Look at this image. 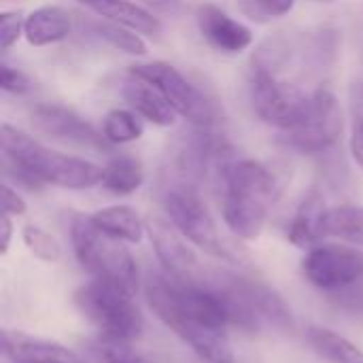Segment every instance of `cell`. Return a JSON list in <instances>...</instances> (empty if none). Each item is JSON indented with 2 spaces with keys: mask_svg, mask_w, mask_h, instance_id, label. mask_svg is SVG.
Wrapping results in <instances>:
<instances>
[{
  "mask_svg": "<svg viewBox=\"0 0 363 363\" xmlns=\"http://www.w3.org/2000/svg\"><path fill=\"white\" fill-rule=\"evenodd\" d=\"M79 2L91 9L94 13H98L100 17L128 26L136 30L138 34L157 36L162 32L160 19L136 2H130V0H79Z\"/></svg>",
  "mask_w": 363,
  "mask_h": 363,
  "instance_id": "cell-17",
  "label": "cell"
},
{
  "mask_svg": "<svg viewBox=\"0 0 363 363\" xmlns=\"http://www.w3.org/2000/svg\"><path fill=\"white\" fill-rule=\"evenodd\" d=\"M296 0H240L242 13H247L251 19H274L283 17L294 9Z\"/></svg>",
  "mask_w": 363,
  "mask_h": 363,
  "instance_id": "cell-28",
  "label": "cell"
},
{
  "mask_svg": "<svg viewBox=\"0 0 363 363\" xmlns=\"http://www.w3.org/2000/svg\"><path fill=\"white\" fill-rule=\"evenodd\" d=\"M145 2L157 11H164V13H174L181 6V0H145Z\"/></svg>",
  "mask_w": 363,
  "mask_h": 363,
  "instance_id": "cell-35",
  "label": "cell"
},
{
  "mask_svg": "<svg viewBox=\"0 0 363 363\" xmlns=\"http://www.w3.org/2000/svg\"><path fill=\"white\" fill-rule=\"evenodd\" d=\"M147 232L153 245V251L164 266V272L185 281H202L200 279V262L194 249L187 245L189 240L170 223L162 219H149Z\"/></svg>",
  "mask_w": 363,
  "mask_h": 363,
  "instance_id": "cell-12",
  "label": "cell"
},
{
  "mask_svg": "<svg viewBox=\"0 0 363 363\" xmlns=\"http://www.w3.org/2000/svg\"><path fill=\"white\" fill-rule=\"evenodd\" d=\"M134 296L115 283L91 279L74 291V304L100 332V340L132 342L145 330V317Z\"/></svg>",
  "mask_w": 363,
  "mask_h": 363,
  "instance_id": "cell-4",
  "label": "cell"
},
{
  "mask_svg": "<svg viewBox=\"0 0 363 363\" xmlns=\"http://www.w3.org/2000/svg\"><path fill=\"white\" fill-rule=\"evenodd\" d=\"M249 96L253 111L262 121L274 125L277 130H285L298 115L308 94H302L294 85L281 81L272 68L253 62L249 72Z\"/></svg>",
  "mask_w": 363,
  "mask_h": 363,
  "instance_id": "cell-9",
  "label": "cell"
},
{
  "mask_svg": "<svg viewBox=\"0 0 363 363\" xmlns=\"http://www.w3.org/2000/svg\"><path fill=\"white\" fill-rule=\"evenodd\" d=\"M70 240L77 262L94 279L115 283L132 294L138 291V268L128 251V242L102 232L91 217H74L70 223Z\"/></svg>",
  "mask_w": 363,
  "mask_h": 363,
  "instance_id": "cell-5",
  "label": "cell"
},
{
  "mask_svg": "<svg viewBox=\"0 0 363 363\" xmlns=\"http://www.w3.org/2000/svg\"><path fill=\"white\" fill-rule=\"evenodd\" d=\"M91 30L96 36H100L102 40H106L111 47L125 51L130 55H145L147 53V43L140 38V34H136V30L115 23V21H94Z\"/></svg>",
  "mask_w": 363,
  "mask_h": 363,
  "instance_id": "cell-25",
  "label": "cell"
},
{
  "mask_svg": "<svg viewBox=\"0 0 363 363\" xmlns=\"http://www.w3.org/2000/svg\"><path fill=\"white\" fill-rule=\"evenodd\" d=\"M0 143L6 174L26 187L55 185L64 189H89L102 185V168L98 164L53 151L9 123L0 130Z\"/></svg>",
  "mask_w": 363,
  "mask_h": 363,
  "instance_id": "cell-2",
  "label": "cell"
},
{
  "mask_svg": "<svg viewBox=\"0 0 363 363\" xmlns=\"http://www.w3.org/2000/svg\"><path fill=\"white\" fill-rule=\"evenodd\" d=\"M30 119L36 132L66 145L104 149V143H108L104 134H100L89 121H85L79 113L62 104H38L30 113Z\"/></svg>",
  "mask_w": 363,
  "mask_h": 363,
  "instance_id": "cell-11",
  "label": "cell"
},
{
  "mask_svg": "<svg viewBox=\"0 0 363 363\" xmlns=\"http://www.w3.org/2000/svg\"><path fill=\"white\" fill-rule=\"evenodd\" d=\"M221 183V215L228 230L242 240L257 238L277 198L274 174L257 160H234L223 164Z\"/></svg>",
  "mask_w": 363,
  "mask_h": 363,
  "instance_id": "cell-3",
  "label": "cell"
},
{
  "mask_svg": "<svg viewBox=\"0 0 363 363\" xmlns=\"http://www.w3.org/2000/svg\"><path fill=\"white\" fill-rule=\"evenodd\" d=\"M2 353L13 363H81L70 349L57 342L11 330L2 332Z\"/></svg>",
  "mask_w": 363,
  "mask_h": 363,
  "instance_id": "cell-15",
  "label": "cell"
},
{
  "mask_svg": "<svg viewBox=\"0 0 363 363\" xmlns=\"http://www.w3.org/2000/svg\"><path fill=\"white\" fill-rule=\"evenodd\" d=\"M91 221L106 232L108 236L123 240L128 245H138L147 232V225L143 223L140 215L132 206H106L91 215Z\"/></svg>",
  "mask_w": 363,
  "mask_h": 363,
  "instance_id": "cell-19",
  "label": "cell"
},
{
  "mask_svg": "<svg viewBox=\"0 0 363 363\" xmlns=\"http://www.w3.org/2000/svg\"><path fill=\"white\" fill-rule=\"evenodd\" d=\"M351 155L363 172V94L359 91L351 104Z\"/></svg>",
  "mask_w": 363,
  "mask_h": 363,
  "instance_id": "cell-31",
  "label": "cell"
},
{
  "mask_svg": "<svg viewBox=\"0 0 363 363\" xmlns=\"http://www.w3.org/2000/svg\"><path fill=\"white\" fill-rule=\"evenodd\" d=\"M123 98L132 106L134 113H138L143 119L151 121L153 125L168 128L177 121V111L166 100V96L147 79L136 77L130 72V79L123 85Z\"/></svg>",
  "mask_w": 363,
  "mask_h": 363,
  "instance_id": "cell-16",
  "label": "cell"
},
{
  "mask_svg": "<svg viewBox=\"0 0 363 363\" xmlns=\"http://www.w3.org/2000/svg\"><path fill=\"white\" fill-rule=\"evenodd\" d=\"M317 2H332V0H317Z\"/></svg>",
  "mask_w": 363,
  "mask_h": 363,
  "instance_id": "cell-36",
  "label": "cell"
},
{
  "mask_svg": "<svg viewBox=\"0 0 363 363\" xmlns=\"http://www.w3.org/2000/svg\"><path fill=\"white\" fill-rule=\"evenodd\" d=\"M145 294L155 317L202 362L234 363L228 338L230 315L213 285L160 272L149 277Z\"/></svg>",
  "mask_w": 363,
  "mask_h": 363,
  "instance_id": "cell-1",
  "label": "cell"
},
{
  "mask_svg": "<svg viewBox=\"0 0 363 363\" xmlns=\"http://www.w3.org/2000/svg\"><path fill=\"white\" fill-rule=\"evenodd\" d=\"M145 181V170L134 155H115L102 168V187L115 196H130L140 189Z\"/></svg>",
  "mask_w": 363,
  "mask_h": 363,
  "instance_id": "cell-22",
  "label": "cell"
},
{
  "mask_svg": "<svg viewBox=\"0 0 363 363\" xmlns=\"http://www.w3.org/2000/svg\"><path fill=\"white\" fill-rule=\"evenodd\" d=\"M330 302L340 308L342 313L355 315V317H363V274L357 277L355 281H351L349 285L328 294Z\"/></svg>",
  "mask_w": 363,
  "mask_h": 363,
  "instance_id": "cell-27",
  "label": "cell"
},
{
  "mask_svg": "<svg viewBox=\"0 0 363 363\" xmlns=\"http://www.w3.org/2000/svg\"><path fill=\"white\" fill-rule=\"evenodd\" d=\"M0 87L9 94H26L32 89V81L28 79L26 72L9 66V64H2L0 66Z\"/></svg>",
  "mask_w": 363,
  "mask_h": 363,
  "instance_id": "cell-32",
  "label": "cell"
},
{
  "mask_svg": "<svg viewBox=\"0 0 363 363\" xmlns=\"http://www.w3.org/2000/svg\"><path fill=\"white\" fill-rule=\"evenodd\" d=\"M302 272L311 285L332 294L363 274V251L347 245H317L308 249Z\"/></svg>",
  "mask_w": 363,
  "mask_h": 363,
  "instance_id": "cell-10",
  "label": "cell"
},
{
  "mask_svg": "<svg viewBox=\"0 0 363 363\" xmlns=\"http://www.w3.org/2000/svg\"><path fill=\"white\" fill-rule=\"evenodd\" d=\"M26 30V17L21 11H2L0 15V47L9 51Z\"/></svg>",
  "mask_w": 363,
  "mask_h": 363,
  "instance_id": "cell-30",
  "label": "cell"
},
{
  "mask_svg": "<svg viewBox=\"0 0 363 363\" xmlns=\"http://www.w3.org/2000/svg\"><path fill=\"white\" fill-rule=\"evenodd\" d=\"M26 202L23 198L17 194V189H13L11 185H2V215H9V217H19L26 213Z\"/></svg>",
  "mask_w": 363,
  "mask_h": 363,
  "instance_id": "cell-33",
  "label": "cell"
},
{
  "mask_svg": "<svg viewBox=\"0 0 363 363\" xmlns=\"http://www.w3.org/2000/svg\"><path fill=\"white\" fill-rule=\"evenodd\" d=\"M132 74L151 81L172 104V108L185 117L198 130H213L217 123V108L208 100V96L194 85L179 68L168 62H147L134 64L130 68Z\"/></svg>",
  "mask_w": 363,
  "mask_h": 363,
  "instance_id": "cell-8",
  "label": "cell"
},
{
  "mask_svg": "<svg viewBox=\"0 0 363 363\" xmlns=\"http://www.w3.org/2000/svg\"><path fill=\"white\" fill-rule=\"evenodd\" d=\"M98 357L100 363H151L143 355H138L130 347V342H113V340H100Z\"/></svg>",
  "mask_w": 363,
  "mask_h": 363,
  "instance_id": "cell-29",
  "label": "cell"
},
{
  "mask_svg": "<svg viewBox=\"0 0 363 363\" xmlns=\"http://www.w3.org/2000/svg\"><path fill=\"white\" fill-rule=\"evenodd\" d=\"M325 206L319 194H311L302 206L298 208V213L294 215L291 223H289V232L287 238L300 247V249H313L319 245V240L323 238L321 234V215H323Z\"/></svg>",
  "mask_w": 363,
  "mask_h": 363,
  "instance_id": "cell-20",
  "label": "cell"
},
{
  "mask_svg": "<svg viewBox=\"0 0 363 363\" xmlns=\"http://www.w3.org/2000/svg\"><path fill=\"white\" fill-rule=\"evenodd\" d=\"M21 238H23L26 247L34 253V257H38L47 264H53L62 257V249H60L57 240L38 225H26L21 230Z\"/></svg>",
  "mask_w": 363,
  "mask_h": 363,
  "instance_id": "cell-26",
  "label": "cell"
},
{
  "mask_svg": "<svg viewBox=\"0 0 363 363\" xmlns=\"http://www.w3.org/2000/svg\"><path fill=\"white\" fill-rule=\"evenodd\" d=\"M321 234L363 247V206L342 204L325 208L321 215Z\"/></svg>",
  "mask_w": 363,
  "mask_h": 363,
  "instance_id": "cell-21",
  "label": "cell"
},
{
  "mask_svg": "<svg viewBox=\"0 0 363 363\" xmlns=\"http://www.w3.org/2000/svg\"><path fill=\"white\" fill-rule=\"evenodd\" d=\"M342 128L345 121L336 96L319 87L304 98L294 121L281 130V140L300 153H321L340 138Z\"/></svg>",
  "mask_w": 363,
  "mask_h": 363,
  "instance_id": "cell-6",
  "label": "cell"
},
{
  "mask_svg": "<svg viewBox=\"0 0 363 363\" xmlns=\"http://www.w3.org/2000/svg\"><path fill=\"white\" fill-rule=\"evenodd\" d=\"M202 38L221 53H240L253 43V32L242 21L230 17L213 2H202L196 11Z\"/></svg>",
  "mask_w": 363,
  "mask_h": 363,
  "instance_id": "cell-13",
  "label": "cell"
},
{
  "mask_svg": "<svg viewBox=\"0 0 363 363\" xmlns=\"http://www.w3.org/2000/svg\"><path fill=\"white\" fill-rule=\"evenodd\" d=\"M143 132H145V125L140 121V115L134 111H125V108L111 111L102 123V134L113 145L134 143L143 136Z\"/></svg>",
  "mask_w": 363,
  "mask_h": 363,
  "instance_id": "cell-24",
  "label": "cell"
},
{
  "mask_svg": "<svg viewBox=\"0 0 363 363\" xmlns=\"http://www.w3.org/2000/svg\"><path fill=\"white\" fill-rule=\"evenodd\" d=\"M308 342L313 349L330 363H363V351L353 345L349 338L325 330V328H313L308 330Z\"/></svg>",
  "mask_w": 363,
  "mask_h": 363,
  "instance_id": "cell-23",
  "label": "cell"
},
{
  "mask_svg": "<svg viewBox=\"0 0 363 363\" xmlns=\"http://www.w3.org/2000/svg\"><path fill=\"white\" fill-rule=\"evenodd\" d=\"M232 281L236 289L242 294V298L247 300V304L251 306V311L257 315L262 325H272L274 330H281V332L296 330V321H294L289 306L272 287H268L262 281L238 277V274H232Z\"/></svg>",
  "mask_w": 363,
  "mask_h": 363,
  "instance_id": "cell-14",
  "label": "cell"
},
{
  "mask_svg": "<svg viewBox=\"0 0 363 363\" xmlns=\"http://www.w3.org/2000/svg\"><path fill=\"white\" fill-rule=\"evenodd\" d=\"M0 232H2V240H0V247H2V253L9 251V245H11V238H13V221L9 215H2L0 219Z\"/></svg>",
  "mask_w": 363,
  "mask_h": 363,
  "instance_id": "cell-34",
  "label": "cell"
},
{
  "mask_svg": "<svg viewBox=\"0 0 363 363\" xmlns=\"http://www.w3.org/2000/svg\"><path fill=\"white\" fill-rule=\"evenodd\" d=\"M164 208L170 223L198 249L219 259H234L232 249L219 234V228L202 202L200 194L189 183L170 187L164 196Z\"/></svg>",
  "mask_w": 363,
  "mask_h": 363,
  "instance_id": "cell-7",
  "label": "cell"
},
{
  "mask_svg": "<svg viewBox=\"0 0 363 363\" xmlns=\"http://www.w3.org/2000/svg\"><path fill=\"white\" fill-rule=\"evenodd\" d=\"M72 30V19L62 6H38L26 17L23 36L34 47H45L66 38Z\"/></svg>",
  "mask_w": 363,
  "mask_h": 363,
  "instance_id": "cell-18",
  "label": "cell"
}]
</instances>
